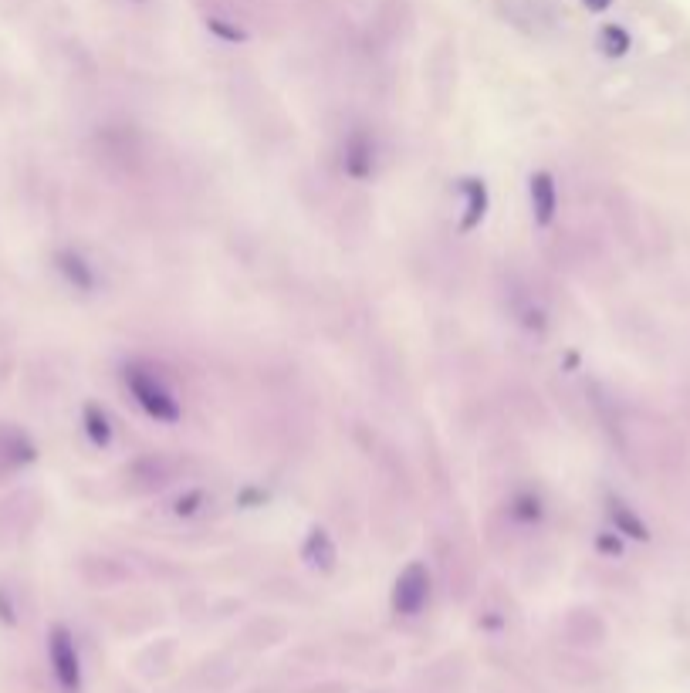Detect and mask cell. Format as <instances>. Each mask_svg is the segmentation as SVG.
<instances>
[{"label":"cell","instance_id":"obj_1","mask_svg":"<svg viewBox=\"0 0 690 693\" xmlns=\"http://www.w3.org/2000/svg\"><path fill=\"white\" fill-rule=\"evenodd\" d=\"M126 382L132 389V396H136V403L143 406L153 420H163V423L180 420V403H176L173 393L156 376H149V372H143V369H129Z\"/></svg>","mask_w":690,"mask_h":693},{"label":"cell","instance_id":"obj_2","mask_svg":"<svg viewBox=\"0 0 690 693\" xmlns=\"http://www.w3.org/2000/svg\"><path fill=\"white\" fill-rule=\"evenodd\" d=\"M48 656H51V670H55L58 687L65 693H78L82 687V663H78V650H75V639L68 629H55L48 639Z\"/></svg>","mask_w":690,"mask_h":693},{"label":"cell","instance_id":"obj_3","mask_svg":"<svg viewBox=\"0 0 690 693\" xmlns=\"http://www.w3.org/2000/svg\"><path fill=\"white\" fill-rule=\"evenodd\" d=\"M430 599V575L423 565H410L406 572L396 579V589H393V609L400 616H417V612L427 606Z\"/></svg>","mask_w":690,"mask_h":693},{"label":"cell","instance_id":"obj_4","mask_svg":"<svg viewBox=\"0 0 690 693\" xmlns=\"http://www.w3.org/2000/svg\"><path fill=\"white\" fill-rule=\"evenodd\" d=\"M342 166H345V173L356 176V180H366V176L373 173V139H369L366 132H352V136L345 139Z\"/></svg>","mask_w":690,"mask_h":693},{"label":"cell","instance_id":"obj_5","mask_svg":"<svg viewBox=\"0 0 690 693\" xmlns=\"http://www.w3.org/2000/svg\"><path fill=\"white\" fill-rule=\"evenodd\" d=\"M532 210L538 224H552L555 217V183L548 173H535L532 176Z\"/></svg>","mask_w":690,"mask_h":693},{"label":"cell","instance_id":"obj_6","mask_svg":"<svg viewBox=\"0 0 690 693\" xmlns=\"http://www.w3.org/2000/svg\"><path fill=\"white\" fill-rule=\"evenodd\" d=\"M464 193H467V217H464V230H471L481 224L484 207H488V190L477 180H464Z\"/></svg>","mask_w":690,"mask_h":693},{"label":"cell","instance_id":"obj_7","mask_svg":"<svg viewBox=\"0 0 690 693\" xmlns=\"http://www.w3.org/2000/svg\"><path fill=\"white\" fill-rule=\"evenodd\" d=\"M305 558L312 565H322V568H329L335 562V548H332V541L325 531H312L305 541Z\"/></svg>","mask_w":690,"mask_h":693},{"label":"cell","instance_id":"obj_8","mask_svg":"<svg viewBox=\"0 0 690 693\" xmlns=\"http://www.w3.org/2000/svg\"><path fill=\"white\" fill-rule=\"evenodd\" d=\"M85 430H88V437L99 443V447H105V443L112 440V426H109V420H105V413L95 410V406H88L85 410Z\"/></svg>","mask_w":690,"mask_h":693},{"label":"cell","instance_id":"obj_9","mask_svg":"<svg viewBox=\"0 0 690 693\" xmlns=\"http://www.w3.org/2000/svg\"><path fill=\"white\" fill-rule=\"evenodd\" d=\"M61 271L68 274V281H75L78 288H92V271L85 268V261L78 254H61Z\"/></svg>","mask_w":690,"mask_h":693},{"label":"cell","instance_id":"obj_10","mask_svg":"<svg viewBox=\"0 0 690 693\" xmlns=\"http://www.w3.org/2000/svg\"><path fill=\"white\" fill-rule=\"evenodd\" d=\"M613 521H616L619 528H623L630 538H647V524H643L640 518H636L633 511H626L623 504H613Z\"/></svg>","mask_w":690,"mask_h":693},{"label":"cell","instance_id":"obj_11","mask_svg":"<svg viewBox=\"0 0 690 693\" xmlns=\"http://www.w3.org/2000/svg\"><path fill=\"white\" fill-rule=\"evenodd\" d=\"M630 48V34H626L623 28H606L603 31V51L606 55H623V51Z\"/></svg>","mask_w":690,"mask_h":693},{"label":"cell","instance_id":"obj_12","mask_svg":"<svg viewBox=\"0 0 690 693\" xmlns=\"http://www.w3.org/2000/svg\"><path fill=\"white\" fill-rule=\"evenodd\" d=\"M582 4H586L589 11H606V7L613 4V0H582Z\"/></svg>","mask_w":690,"mask_h":693}]
</instances>
